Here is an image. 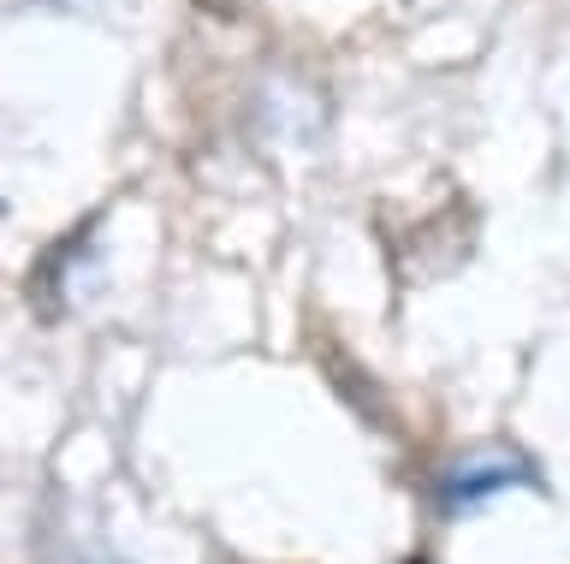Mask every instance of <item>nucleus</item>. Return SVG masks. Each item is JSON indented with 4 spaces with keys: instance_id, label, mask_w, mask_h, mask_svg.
I'll list each match as a JSON object with an SVG mask.
<instances>
[{
    "instance_id": "nucleus-1",
    "label": "nucleus",
    "mask_w": 570,
    "mask_h": 564,
    "mask_svg": "<svg viewBox=\"0 0 570 564\" xmlns=\"http://www.w3.org/2000/svg\"><path fill=\"white\" fill-rule=\"evenodd\" d=\"M315 357H321V368H327V380H333L338 393H345L356 410L374 422V428H392V404L381 398V386H374L363 368H356V357L333 339V333H315Z\"/></svg>"
}]
</instances>
